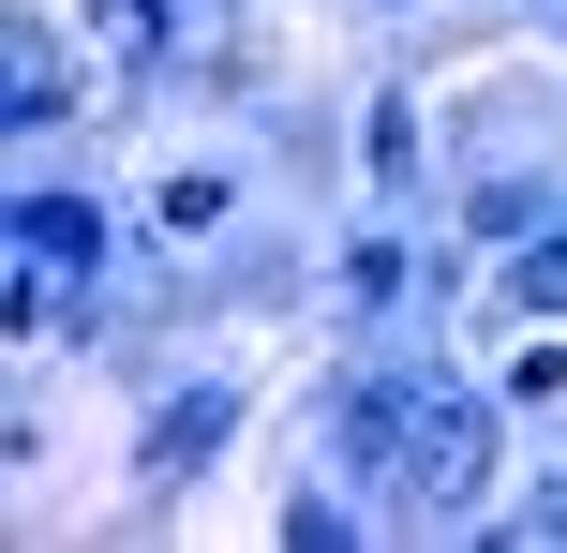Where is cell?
<instances>
[{
	"instance_id": "2",
	"label": "cell",
	"mask_w": 567,
	"mask_h": 553,
	"mask_svg": "<svg viewBox=\"0 0 567 553\" xmlns=\"http://www.w3.org/2000/svg\"><path fill=\"white\" fill-rule=\"evenodd\" d=\"M225 434H239V389H179V404L150 419V479H195Z\"/></svg>"
},
{
	"instance_id": "6",
	"label": "cell",
	"mask_w": 567,
	"mask_h": 553,
	"mask_svg": "<svg viewBox=\"0 0 567 553\" xmlns=\"http://www.w3.org/2000/svg\"><path fill=\"white\" fill-rule=\"evenodd\" d=\"M225 225V180H165V239H209Z\"/></svg>"
},
{
	"instance_id": "4",
	"label": "cell",
	"mask_w": 567,
	"mask_h": 553,
	"mask_svg": "<svg viewBox=\"0 0 567 553\" xmlns=\"http://www.w3.org/2000/svg\"><path fill=\"white\" fill-rule=\"evenodd\" d=\"M0 120H30V135L60 120V60H45V30H16V105H0Z\"/></svg>"
},
{
	"instance_id": "5",
	"label": "cell",
	"mask_w": 567,
	"mask_h": 553,
	"mask_svg": "<svg viewBox=\"0 0 567 553\" xmlns=\"http://www.w3.org/2000/svg\"><path fill=\"white\" fill-rule=\"evenodd\" d=\"M508 299H523V315H567V239H538V255H508Z\"/></svg>"
},
{
	"instance_id": "3",
	"label": "cell",
	"mask_w": 567,
	"mask_h": 553,
	"mask_svg": "<svg viewBox=\"0 0 567 553\" xmlns=\"http://www.w3.org/2000/svg\"><path fill=\"white\" fill-rule=\"evenodd\" d=\"M90 239H105L90 195H16V255H30V269H90Z\"/></svg>"
},
{
	"instance_id": "1",
	"label": "cell",
	"mask_w": 567,
	"mask_h": 553,
	"mask_svg": "<svg viewBox=\"0 0 567 553\" xmlns=\"http://www.w3.org/2000/svg\"><path fill=\"white\" fill-rule=\"evenodd\" d=\"M343 464L389 509H419V524H463L493 494V419L463 389H433V375H359L343 389Z\"/></svg>"
}]
</instances>
